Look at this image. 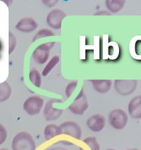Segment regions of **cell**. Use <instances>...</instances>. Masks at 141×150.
I'll return each instance as SVG.
<instances>
[{"mask_svg": "<svg viewBox=\"0 0 141 150\" xmlns=\"http://www.w3.org/2000/svg\"><path fill=\"white\" fill-rule=\"evenodd\" d=\"M36 144L29 133L20 132L15 136L12 142L13 150H35Z\"/></svg>", "mask_w": 141, "mask_h": 150, "instance_id": "cell-1", "label": "cell"}, {"mask_svg": "<svg viewBox=\"0 0 141 150\" xmlns=\"http://www.w3.org/2000/svg\"><path fill=\"white\" fill-rule=\"evenodd\" d=\"M109 122L115 130H122L128 122V115L123 110L115 109L109 114Z\"/></svg>", "mask_w": 141, "mask_h": 150, "instance_id": "cell-2", "label": "cell"}, {"mask_svg": "<svg viewBox=\"0 0 141 150\" xmlns=\"http://www.w3.org/2000/svg\"><path fill=\"white\" fill-rule=\"evenodd\" d=\"M54 42H48L41 44L33 51L32 58L38 64H43L48 60L50 50L54 47Z\"/></svg>", "mask_w": 141, "mask_h": 150, "instance_id": "cell-3", "label": "cell"}, {"mask_svg": "<svg viewBox=\"0 0 141 150\" xmlns=\"http://www.w3.org/2000/svg\"><path fill=\"white\" fill-rule=\"evenodd\" d=\"M89 104H88V99L86 95L84 93V89L82 88L80 92L73 101V103L68 105V109L71 111L73 114H77V115H82L88 108Z\"/></svg>", "mask_w": 141, "mask_h": 150, "instance_id": "cell-4", "label": "cell"}, {"mask_svg": "<svg viewBox=\"0 0 141 150\" xmlns=\"http://www.w3.org/2000/svg\"><path fill=\"white\" fill-rule=\"evenodd\" d=\"M43 105V100L41 97L31 96L28 98L24 101L23 104L24 110L29 115L34 116L37 115L41 112V109Z\"/></svg>", "mask_w": 141, "mask_h": 150, "instance_id": "cell-5", "label": "cell"}, {"mask_svg": "<svg viewBox=\"0 0 141 150\" xmlns=\"http://www.w3.org/2000/svg\"><path fill=\"white\" fill-rule=\"evenodd\" d=\"M137 86V80H115L114 87L116 92L120 95H130L136 90Z\"/></svg>", "mask_w": 141, "mask_h": 150, "instance_id": "cell-6", "label": "cell"}, {"mask_svg": "<svg viewBox=\"0 0 141 150\" xmlns=\"http://www.w3.org/2000/svg\"><path fill=\"white\" fill-rule=\"evenodd\" d=\"M62 134L67 135L76 139H80L82 136V129L76 122L73 121H68L62 123L60 125Z\"/></svg>", "mask_w": 141, "mask_h": 150, "instance_id": "cell-7", "label": "cell"}, {"mask_svg": "<svg viewBox=\"0 0 141 150\" xmlns=\"http://www.w3.org/2000/svg\"><path fill=\"white\" fill-rule=\"evenodd\" d=\"M66 16L64 11L60 9H54L50 11L46 16V22L48 26L54 29H60L62 21Z\"/></svg>", "mask_w": 141, "mask_h": 150, "instance_id": "cell-8", "label": "cell"}, {"mask_svg": "<svg viewBox=\"0 0 141 150\" xmlns=\"http://www.w3.org/2000/svg\"><path fill=\"white\" fill-rule=\"evenodd\" d=\"M61 102L62 100L60 99H51L46 104L43 114L47 121H54L60 118L63 113V110L54 108V104Z\"/></svg>", "mask_w": 141, "mask_h": 150, "instance_id": "cell-9", "label": "cell"}, {"mask_svg": "<svg viewBox=\"0 0 141 150\" xmlns=\"http://www.w3.org/2000/svg\"><path fill=\"white\" fill-rule=\"evenodd\" d=\"M106 121L104 116L101 114H95L88 119L86 125L88 128L93 132H101L105 127Z\"/></svg>", "mask_w": 141, "mask_h": 150, "instance_id": "cell-10", "label": "cell"}, {"mask_svg": "<svg viewBox=\"0 0 141 150\" xmlns=\"http://www.w3.org/2000/svg\"><path fill=\"white\" fill-rule=\"evenodd\" d=\"M38 22L31 17L23 18L16 25V29L22 32H31L38 28Z\"/></svg>", "mask_w": 141, "mask_h": 150, "instance_id": "cell-11", "label": "cell"}, {"mask_svg": "<svg viewBox=\"0 0 141 150\" xmlns=\"http://www.w3.org/2000/svg\"><path fill=\"white\" fill-rule=\"evenodd\" d=\"M128 112L132 119H141V95H137L131 100L128 105Z\"/></svg>", "mask_w": 141, "mask_h": 150, "instance_id": "cell-12", "label": "cell"}, {"mask_svg": "<svg viewBox=\"0 0 141 150\" xmlns=\"http://www.w3.org/2000/svg\"><path fill=\"white\" fill-rule=\"evenodd\" d=\"M93 87L100 94L107 93L112 86V81L110 80H91Z\"/></svg>", "mask_w": 141, "mask_h": 150, "instance_id": "cell-13", "label": "cell"}, {"mask_svg": "<svg viewBox=\"0 0 141 150\" xmlns=\"http://www.w3.org/2000/svg\"><path fill=\"white\" fill-rule=\"evenodd\" d=\"M62 134L60 126L54 124H49L46 126L44 129V137L46 140L49 141Z\"/></svg>", "mask_w": 141, "mask_h": 150, "instance_id": "cell-14", "label": "cell"}, {"mask_svg": "<svg viewBox=\"0 0 141 150\" xmlns=\"http://www.w3.org/2000/svg\"><path fill=\"white\" fill-rule=\"evenodd\" d=\"M126 3L125 0H107L105 4L109 11L111 13H116L123 9Z\"/></svg>", "mask_w": 141, "mask_h": 150, "instance_id": "cell-15", "label": "cell"}, {"mask_svg": "<svg viewBox=\"0 0 141 150\" xmlns=\"http://www.w3.org/2000/svg\"><path fill=\"white\" fill-rule=\"evenodd\" d=\"M11 87L7 82L4 81L0 83V102L7 100L11 95Z\"/></svg>", "mask_w": 141, "mask_h": 150, "instance_id": "cell-16", "label": "cell"}, {"mask_svg": "<svg viewBox=\"0 0 141 150\" xmlns=\"http://www.w3.org/2000/svg\"><path fill=\"white\" fill-rule=\"evenodd\" d=\"M29 79L31 83L36 87L40 88L42 84V78L41 73L37 69H32L29 73Z\"/></svg>", "mask_w": 141, "mask_h": 150, "instance_id": "cell-17", "label": "cell"}, {"mask_svg": "<svg viewBox=\"0 0 141 150\" xmlns=\"http://www.w3.org/2000/svg\"><path fill=\"white\" fill-rule=\"evenodd\" d=\"M59 62H60V57L59 56H54V57H53L51 59V60L48 62V64L46 65V67H44L43 70L42 72V76H46L47 75L49 74L50 72L55 67V66L58 64Z\"/></svg>", "mask_w": 141, "mask_h": 150, "instance_id": "cell-18", "label": "cell"}, {"mask_svg": "<svg viewBox=\"0 0 141 150\" xmlns=\"http://www.w3.org/2000/svg\"><path fill=\"white\" fill-rule=\"evenodd\" d=\"M54 35V33L52 32V31L49 30V29H43L41 30L38 31L35 35L34 36L33 39H32V41L33 42H35L38 40L41 39V38H48V37H52Z\"/></svg>", "mask_w": 141, "mask_h": 150, "instance_id": "cell-19", "label": "cell"}, {"mask_svg": "<svg viewBox=\"0 0 141 150\" xmlns=\"http://www.w3.org/2000/svg\"><path fill=\"white\" fill-rule=\"evenodd\" d=\"M84 143L87 144L91 150H100V144L95 137H88L84 139Z\"/></svg>", "mask_w": 141, "mask_h": 150, "instance_id": "cell-20", "label": "cell"}, {"mask_svg": "<svg viewBox=\"0 0 141 150\" xmlns=\"http://www.w3.org/2000/svg\"><path fill=\"white\" fill-rule=\"evenodd\" d=\"M17 40L12 32H9V54H11L16 47Z\"/></svg>", "mask_w": 141, "mask_h": 150, "instance_id": "cell-21", "label": "cell"}, {"mask_svg": "<svg viewBox=\"0 0 141 150\" xmlns=\"http://www.w3.org/2000/svg\"><path fill=\"white\" fill-rule=\"evenodd\" d=\"M78 84L77 81H72L67 85L66 88V95L67 98H70L72 95L73 92H74L75 89L76 88Z\"/></svg>", "mask_w": 141, "mask_h": 150, "instance_id": "cell-22", "label": "cell"}, {"mask_svg": "<svg viewBox=\"0 0 141 150\" xmlns=\"http://www.w3.org/2000/svg\"><path fill=\"white\" fill-rule=\"evenodd\" d=\"M7 137V133L6 129L3 125L0 124V145L2 144L6 141Z\"/></svg>", "mask_w": 141, "mask_h": 150, "instance_id": "cell-23", "label": "cell"}, {"mask_svg": "<svg viewBox=\"0 0 141 150\" xmlns=\"http://www.w3.org/2000/svg\"><path fill=\"white\" fill-rule=\"evenodd\" d=\"M43 3L48 7H52L58 2L57 0H43Z\"/></svg>", "mask_w": 141, "mask_h": 150, "instance_id": "cell-24", "label": "cell"}, {"mask_svg": "<svg viewBox=\"0 0 141 150\" xmlns=\"http://www.w3.org/2000/svg\"><path fill=\"white\" fill-rule=\"evenodd\" d=\"M95 16H98V15H106V16H110V15H111V14H110V13H109V12L104 11V10H102V11L97 12V13H95Z\"/></svg>", "mask_w": 141, "mask_h": 150, "instance_id": "cell-25", "label": "cell"}, {"mask_svg": "<svg viewBox=\"0 0 141 150\" xmlns=\"http://www.w3.org/2000/svg\"><path fill=\"white\" fill-rule=\"evenodd\" d=\"M47 150H68V149H66V148H64V147H59V146H56V147L50 148V149H48Z\"/></svg>", "mask_w": 141, "mask_h": 150, "instance_id": "cell-26", "label": "cell"}, {"mask_svg": "<svg viewBox=\"0 0 141 150\" xmlns=\"http://www.w3.org/2000/svg\"><path fill=\"white\" fill-rule=\"evenodd\" d=\"M127 150H139V149H135V148H133V149H127Z\"/></svg>", "mask_w": 141, "mask_h": 150, "instance_id": "cell-27", "label": "cell"}, {"mask_svg": "<svg viewBox=\"0 0 141 150\" xmlns=\"http://www.w3.org/2000/svg\"><path fill=\"white\" fill-rule=\"evenodd\" d=\"M1 42H0V52H1Z\"/></svg>", "mask_w": 141, "mask_h": 150, "instance_id": "cell-28", "label": "cell"}, {"mask_svg": "<svg viewBox=\"0 0 141 150\" xmlns=\"http://www.w3.org/2000/svg\"><path fill=\"white\" fill-rule=\"evenodd\" d=\"M106 150H115V149H106Z\"/></svg>", "mask_w": 141, "mask_h": 150, "instance_id": "cell-29", "label": "cell"}, {"mask_svg": "<svg viewBox=\"0 0 141 150\" xmlns=\"http://www.w3.org/2000/svg\"><path fill=\"white\" fill-rule=\"evenodd\" d=\"M0 150H8V149H0Z\"/></svg>", "mask_w": 141, "mask_h": 150, "instance_id": "cell-30", "label": "cell"}]
</instances>
